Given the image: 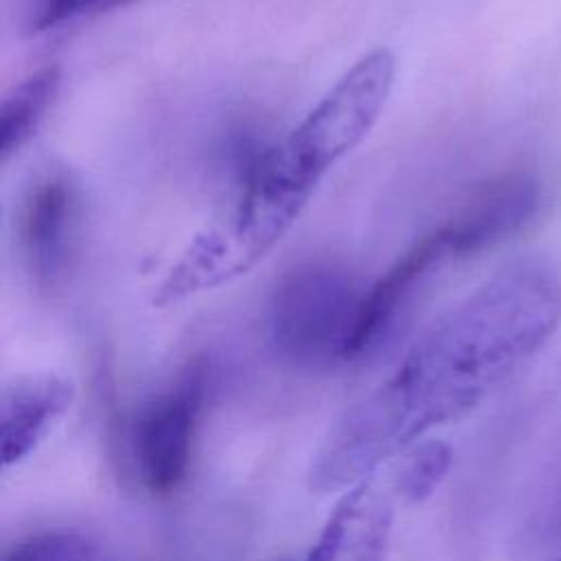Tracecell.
<instances>
[{"mask_svg":"<svg viewBox=\"0 0 561 561\" xmlns=\"http://www.w3.org/2000/svg\"><path fill=\"white\" fill-rule=\"evenodd\" d=\"M561 324V263L511 261L440 313L324 438L311 489L346 491L508 383Z\"/></svg>","mask_w":561,"mask_h":561,"instance_id":"cell-1","label":"cell"},{"mask_svg":"<svg viewBox=\"0 0 561 561\" xmlns=\"http://www.w3.org/2000/svg\"><path fill=\"white\" fill-rule=\"evenodd\" d=\"M394 79V55L375 48L337 77L283 138H239L230 151L234 204L228 226L199 241L171 291L219 285L274 250L327 173L377 125Z\"/></svg>","mask_w":561,"mask_h":561,"instance_id":"cell-2","label":"cell"},{"mask_svg":"<svg viewBox=\"0 0 561 561\" xmlns=\"http://www.w3.org/2000/svg\"><path fill=\"white\" fill-rule=\"evenodd\" d=\"M368 283L329 261L287 270L267 302V335L278 357L298 368H331L359 355Z\"/></svg>","mask_w":561,"mask_h":561,"instance_id":"cell-3","label":"cell"},{"mask_svg":"<svg viewBox=\"0 0 561 561\" xmlns=\"http://www.w3.org/2000/svg\"><path fill=\"white\" fill-rule=\"evenodd\" d=\"M208 383L210 364L193 359L162 392L147 399L131 419V458L142 484L156 495L173 493L191 469Z\"/></svg>","mask_w":561,"mask_h":561,"instance_id":"cell-4","label":"cell"},{"mask_svg":"<svg viewBox=\"0 0 561 561\" xmlns=\"http://www.w3.org/2000/svg\"><path fill=\"white\" fill-rule=\"evenodd\" d=\"M541 204V180L530 171H508L480 184L438 228L451 259L462 261L522 232Z\"/></svg>","mask_w":561,"mask_h":561,"instance_id":"cell-5","label":"cell"},{"mask_svg":"<svg viewBox=\"0 0 561 561\" xmlns=\"http://www.w3.org/2000/svg\"><path fill=\"white\" fill-rule=\"evenodd\" d=\"M79 195L66 175L42 178L20 210V248L42 287L66 278L79 232Z\"/></svg>","mask_w":561,"mask_h":561,"instance_id":"cell-6","label":"cell"},{"mask_svg":"<svg viewBox=\"0 0 561 561\" xmlns=\"http://www.w3.org/2000/svg\"><path fill=\"white\" fill-rule=\"evenodd\" d=\"M399 495L388 473H370L335 504L309 561H383Z\"/></svg>","mask_w":561,"mask_h":561,"instance_id":"cell-7","label":"cell"},{"mask_svg":"<svg viewBox=\"0 0 561 561\" xmlns=\"http://www.w3.org/2000/svg\"><path fill=\"white\" fill-rule=\"evenodd\" d=\"M70 399V386L57 377L26 379L0 392V473L48 436Z\"/></svg>","mask_w":561,"mask_h":561,"instance_id":"cell-8","label":"cell"},{"mask_svg":"<svg viewBox=\"0 0 561 561\" xmlns=\"http://www.w3.org/2000/svg\"><path fill=\"white\" fill-rule=\"evenodd\" d=\"M61 85L57 66H42L0 99V164L39 127Z\"/></svg>","mask_w":561,"mask_h":561,"instance_id":"cell-9","label":"cell"},{"mask_svg":"<svg viewBox=\"0 0 561 561\" xmlns=\"http://www.w3.org/2000/svg\"><path fill=\"white\" fill-rule=\"evenodd\" d=\"M449 467L451 447L443 440H425L403 451L388 476L399 500L423 502L443 482Z\"/></svg>","mask_w":561,"mask_h":561,"instance_id":"cell-10","label":"cell"},{"mask_svg":"<svg viewBox=\"0 0 561 561\" xmlns=\"http://www.w3.org/2000/svg\"><path fill=\"white\" fill-rule=\"evenodd\" d=\"M131 2L136 0H28L26 24L33 33H44Z\"/></svg>","mask_w":561,"mask_h":561,"instance_id":"cell-11","label":"cell"},{"mask_svg":"<svg viewBox=\"0 0 561 561\" xmlns=\"http://www.w3.org/2000/svg\"><path fill=\"white\" fill-rule=\"evenodd\" d=\"M528 530L537 543L561 546V454L550 462L535 493Z\"/></svg>","mask_w":561,"mask_h":561,"instance_id":"cell-12","label":"cell"},{"mask_svg":"<svg viewBox=\"0 0 561 561\" xmlns=\"http://www.w3.org/2000/svg\"><path fill=\"white\" fill-rule=\"evenodd\" d=\"M94 554L96 548L81 535L46 533L20 543L0 561H92Z\"/></svg>","mask_w":561,"mask_h":561,"instance_id":"cell-13","label":"cell"},{"mask_svg":"<svg viewBox=\"0 0 561 561\" xmlns=\"http://www.w3.org/2000/svg\"><path fill=\"white\" fill-rule=\"evenodd\" d=\"M554 561H561V557H557V559H554Z\"/></svg>","mask_w":561,"mask_h":561,"instance_id":"cell-14","label":"cell"}]
</instances>
